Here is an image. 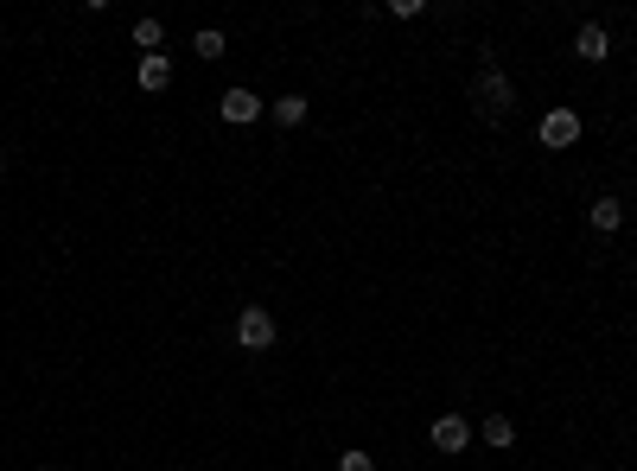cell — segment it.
Listing matches in <instances>:
<instances>
[{"label":"cell","instance_id":"cell-1","mask_svg":"<svg viewBox=\"0 0 637 471\" xmlns=\"http://www.w3.org/2000/svg\"><path fill=\"white\" fill-rule=\"evenodd\" d=\"M472 109L485 115V121H504V115L516 109V83L497 71V64H485V71L472 77Z\"/></svg>","mask_w":637,"mask_h":471},{"label":"cell","instance_id":"cell-2","mask_svg":"<svg viewBox=\"0 0 637 471\" xmlns=\"http://www.w3.org/2000/svg\"><path fill=\"white\" fill-rule=\"evenodd\" d=\"M274 338H281V325H274L268 306H243V312H236V344H243L249 357H262Z\"/></svg>","mask_w":637,"mask_h":471},{"label":"cell","instance_id":"cell-3","mask_svg":"<svg viewBox=\"0 0 637 471\" xmlns=\"http://www.w3.org/2000/svg\"><path fill=\"white\" fill-rule=\"evenodd\" d=\"M536 141H542L548 153H567V147H574V141H580V115H574V109H567V102H555V109H548V115H542V128H536Z\"/></svg>","mask_w":637,"mask_h":471},{"label":"cell","instance_id":"cell-4","mask_svg":"<svg viewBox=\"0 0 637 471\" xmlns=\"http://www.w3.org/2000/svg\"><path fill=\"white\" fill-rule=\"evenodd\" d=\"M262 109H268V102L255 96V90H243V83H236V90H223V96H217V115L230 121V128H249V121H262Z\"/></svg>","mask_w":637,"mask_h":471},{"label":"cell","instance_id":"cell-5","mask_svg":"<svg viewBox=\"0 0 637 471\" xmlns=\"http://www.w3.org/2000/svg\"><path fill=\"white\" fill-rule=\"evenodd\" d=\"M427 440H434V452H446V459H453V452L472 446V421H466V414H440V421L427 427Z\"/></svg>","mask_w":637,"mask_h":471},{"label":"cell","instance_id":"cell-6","mask_svg":"<svg viewBox=\"0 0 637 471\" xmlns=\"http://www.w3.org/2000/svg\"><path fill=\"white\" fill-rule=\"evenodd\" d=\"M574 58H580V64H606V58H612V32L599 26V20H587V26L574 32Z\"/></svg>","mask_w":637,"mask_h":471},{"label":"cell","instance_id":"cell-7","mask_svg":"<svg viewBox=\"0 0 637 471\" xmlns=\"http://www.w3.org/2000/svg\"><path fill=\"white\" fill-rule=\"evenodd\" d=\"M587 223H593L599 236H618V230H625V198H612V191H606V198H593L587 204Z\"/></svg>","mask_w":637,"mask_h":471},{"label":"cell","instance_id":"cell-8","mask_svg":"<svg viewBox=\"0 0 637 471\" xmlns=\"http://www.w3.org/2000/svg\"><path fill=\"white\" fill-rule=\"evenodd\" d=\"M134 83H141L147 96L172 90V58H166V51H153V58H141V71H134Z\"/></svg>","mask_w":637,"mask_h":471},{"label":"cell","instance_id":"cell-9","mask_svg":"<svg viewBox=\"0 0 637 471\" xmlns=\"http://www.w3.org/2000/svg\"><path fill=\"white\" fill-rule=\"evenodd\" d=\"M306 109H313V102H306L300 90H294V96H274V102H268V115L281 121V128H300V121H306Z\"/></svg>","mask_w":637,"mask_h":471},{"label":"cell","instance_id":"cell-10","mask_svg":"<svg viewBox=\"0 0 637 471\" xmlns=\"http://www.w3.org/2000/svg\"><path fill=\"white\" fill-rule=\"evenodd\" d=\"M478 433H485V446H497V452L516 446V421H510V414H485V427H478Z\"/></svg>","mask_w":637,"mask_h":471},{"label":"cell","instance_id":"cell-11","mask_svg":"<svg viewBox=\"0 0 637 471\" xmlns=\"http://www.w3.org/2000/svg\"><path fill=\"white\" fill-rule=\"evenodd\" d=\"M192 51H198V58H204V64H217V58H230V39H223V32H217V26H204V32H198V39H192Z\"/></svg>","mask_w":637,"mask_h":471},{"label":"cell","instance_id":"cell-12","mask_svg":"<svg viewBox=\"0 0 637 471\" xmlns=\"http://www.w3.org/2000/svg\"><path fill=\"white\" fill-rule=\"evenodd\" d=\"M134 45H141L147 58H153V51L166 45V26H160V20H134Z\"/></svg>","mask_w":637,"mask_h":471},{"label":"cell","instance_id":"cell-13","mask_svg":"<svg viewBox=\"0 0 637 471\" xmlns=\"http://www.w3.org/2000/svg\"><path fill=\"white\" fill-rule=\"evenodd\" d=\"M338 471H376V459L364 446H351V452H338Z\"/></svg>","mask_w":637,"mask_h":471},{"label":"cell","instance_id":"cell-14","mask_svg":"<svg viewBox=\"0 0 637 471\" xmlns=\"http://www.w3.org/2000/svg\"><path fill=\"white\" fill-rule=\"evenodd\" d=\"M389 13H395V20H421V13H427V0H395Z\"/></svg>","mask_w":637,"mask_h":471},{"label":"cell","instance_id":"cell-15","mask_svg":"<svg viewBox=\"0 0 637 471\" xmlns=\"http://www.w3.org/2000/svg\"><path fill=\"white\" fill-rule=\"evenodd\" d=\"M0 172H7V153H0Z\"/></svg>","mask_w":637,"mask_h":471}]
</instances>
